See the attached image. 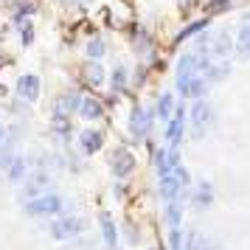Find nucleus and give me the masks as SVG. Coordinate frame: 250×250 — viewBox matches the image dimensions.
<instances>
[{"label":"nucleus","mask_w":250,"mask_h":250,"mask_svg":"<svg viewBox=\"0 0 250 250\" xmlns=\"http://www.w3.org/2000/svg\"><path fill=\"white\" fill-rule=\"evenodd\" d=\"M126 37H129V42L135 48L138 57H152L155 51H158V42H155V34L149 31L144 23H129L126 28Z\"/></svg>","instance_id":"obj_1"},{"label":"nucleus","mask_w":250,"mask_h":250,"mask_svg":"<svg viewBox=\"0 0 250 250\" xmlns=\"http://www.w3.org/2000/svg\"><path fill=\"white\" fill-rule=\"evenodd\" d=\"M62 197H57V194H42V197H34V200H28L25 203V211L31 216H54L62 211Z\"/></svg>","instance_id":"obj_2"},{"label":"nucleus","mask_w":250,"mask_h":250,"mask_svg":"<svg viewBox=\"0 0 250 250\" xmlns=\"http://www.w3.org/2000/svg\"><path fill=\"white\" fill-rule=\"evenodd\" d=\"M110 166H113V174L118 177V180H124V177H129L132 171H135V155L129 152V149H115L113 155H110Z\"/></svg>","instance_id":"obj_3"},{"label":"nucleus","mask_w":250,"mask_h":250,"mask_svg":"<svg viewBox=\"0 0 250 250\" xmlns=\"http://www.w3.org/2000/svg\"><path fill=\"white\" fill-rule=\"evenodd\" d=\"M177 90H180L183 99H203L205 90H208V82H205L203 73L183 76V79H177Z\"/></svg>","instance_id":"obj_4"},{"label":"nucleus","mask_w":250,"mask_h":250,"mask_svg":"<svg viewBox=\"0 0 250 250\" xmlns=\"http://www.w3.org/2000/svg\"><path fill=\"white\" fill-rule=\"evenodd\" d=\"M14 90L20 96V102H37L40 99V90H42V82L37 73H23L17 84H14Z\"/></svg>","instance_id":"obj_5"},{"label":"nucleus","mask_w":250,"mask_h":250,"mask_svg":"<svg viewBox=\"0 0 250 250\" xmlns=\"http://www.w3.org/2000/svg\"><path fill=\"white\" fill-rule=\"evenodd\" d=\"M82 230H84V219H79V216H62V219H57L51 225L54 239H73L79 236Z\"/></svg>","instance_id":"obj_6"},{"label":"nucleus","mask_w":250,"mask_h":250,"mask_svg":"<svg viewBox=\"0 0 250 250\" xmlns=\"http://www.w3.org/2000/svg\"><path fill=\"white\" fill-rule=\"evenodd\" d=\"M149 129H152V113L144 110V107H132V115H129V132H132V138L144 141L149 135Z\"/></svg>","instance_id":"obj_7"},{"label":"nucleus","mask_w":250,"mask_h":250,"mask_svg":"<svg viewBox=\"0 0 250 250\" xmlns=\"http://www.w3.org/2000/svg\"><path fill=\"white\" fill-rule=\"evenodd\" d=\"M208 121H211V107H208L205 102H200V99H197V104L191 107V132H194V138H197V141L205 135V129H208Z\"/></svg>","instance_id":"obj_8"},{"label":"nucleus","mask_w":250,"mask_h":250,"mask_svg":"<svg viewBox=\"0 0 250 250\" xmlns=\"http://www.w3.org/2000/svg\"><path fill=\"white\" fill-rule=\"evenodd\" d=\"M183 129H186V107L180 104V107H174V113L169 118V126H166V141L171 144V149L180 144Z\"/></svg>","instance_id":"obj_9"},{"label":"nucleus","mask_w":250,"mask_h":250,"mask_svg":"<svg viewBox=\"0 0 250 250\" xmlns=\"http://www.w3.org/2000/svg\"><path fill=\"white\" fill-rule=\"evenodd\" d=\"M104 79H107V73H104V68H102V62L99 59H90V62H84L82 65V82L87 84V87H102L104 84Z\"/></svg>","instance_id":"obj_10"},{"label":"nucleus","mask_w":250,"mask_h":250,"mask_svg":"<svg viewBox=\"0 0 250 250\" xmlns=\"http://www.w3.org/2000/svg\"><path fill=\"white\" fill-rule=\"evenodd\" d=\"M79 104H82L79 90H65V93H59L57 96V102H54V113L73 115V113H79Z\"/></svg>","instance_id":"obj_11"},{"label":"nucleus","mask_w":250,"mask_h":250,"mask_svg":"<svg viewBox=\"0 0 250 250\" xmlns=\"http://www.w3.org/2000/svg\"><path fill=\"white\" fill-rule=\"evenodd\" d=\"M79 115L84 118V121H102L104 118V102L96 99V96H82Z\"/></svg>","instance_id":"obj_12"},{"label":"nucleus","mask_w":250,"mask_h":250,"mask_svg":"<svg viewBox=\"0 0 250 250\" xmlns=\"http://www.w3.org/2000/svg\"><path fill=\"white\" fill-rule=\"evenodd\" d=\"M208 23H211V17H197V20H188V23H186L180 31L174 34V45H180V42H186V40L203 34L205 28H208Z\"/></svg>","instance_id":"obj_13"},{"label":"nucleus","mask_w":250,"mask_h":250,"mask_svg":"<svg viewBox=\"0 0 250 250\" xmlns=\"http://www.w3.org/2000/svg\"><path fill=\"white\" fill-rule=\"evenodd\" d=\"M79 146L84 155H93V152H99L104 146V132L102 129H84L79 135Z\"/></svg>","instance_id":"obj_14"},{"label":"nucleus","mask_w":250,"mask_h":250,"mask_svg":"<svg viewBox=\"0 0 250 250\" xmlns=\"http://www.w3.org/2000/svg\"><path fill=\"white\" fill-rule=\"evenodd\" d=\"M230 51H233V40H230L225 31H216V34L211 37V57L214 59H225Z\"/></svg>","instance_id":"obj_15"},{"label":"nucleus","mask_w":250,"mask_h":250,"mask_svg":"<svg viewBox=\"0 0 250 250\" xmlns=\"http://www.w3.org/2000/svg\"><path fill=\"white\" fill-rule=\"evenodd\" d=\"M9 9H12V20H25V17H34L40 6L37 0H12Z\"/></svg>","instance_id":"obj_16"},{"label":"nucleus","mask_w":250,"mask_h":250,"mask_svg":"<svg viewBox=\"0 0 250 250\" xmlns=\"http://www.w3.org/2000/svg\"><path fill=\"white\" fill-rule=\"evenodd\" d=\"M14 28L20 31V45L23 48H31L34 45V37H37V28L31 23V17H25V20H12Z\"/></svg>","instance_id":"obj_17"},{"label":"nucleus","mask_w":250,"mask_h":250,"mask_svg":"<svg viewBox=\"0 0 250 250\" xmlns=\"http://www.w3.org/2000/svg\"><path fill=\"white\" fill-rule=\"evenodd\" d=\"M84 54H87V59H102L104 54H107V42H104V37H99V34L87 37V42H84Z\"/></svg>","instance_id":"obj_18"},{"label":"nucleus","mask_w":250,"mask_h":250,"mask_svg":"<svg viewBox=\"0 0 250 250\" xmlns=\"http://www.w3.org/2000/svg\"><path fill=\"white\" fill-rule=\"evenodd\" d=\"M174 107H177V104H174V96H171V93H163L158 99V104H155V115H158L160 121H169L171 113H174Z\"/></svg>","instance_id":"obj_19"},{"label":"nucleus","mask_w":250,"mask_h":250,"mask_svg":"<svg viewBox=\"0 0 250 250\" xmlns=\"http://www.w3.org/2000/svg\"><path fill=\"white\" fill-rule=\"evenodd\" d=\"M51 129H54L62 141H68V138H70V115L54 113V115H51Z\"/></svg>","instance_id":"obj_20"},{"label":"nucleus","mask_w":250,"mask_h":250,"mask_svg":"<svg viewBox=\"0 0 250 250\" xmlns=\"http://www.w3.org/2000/svg\"><path fill=\"white\" fill-rule=\"evenodd\" d=\"M110 84H113V93H124L126 84H129V73H126L124 65H115L113 73H110Z\"/></svg>","instance_id":"obj_21"},{"label":"nucleus","mask_w":250,"mask_h":250,"mask_svg":"<svg viewBox=\"0 0 250 250\" xmlns=\"http://www.w3.org/2000/svg\"><path fill=\"white\" fill-rule=\"evenodd\" d=\"M230 6H233V0H205L203 12H205V17H219V14H225Z\"/></svg>","instance_id":"obj_22"},{"label":"nucleus","mask_w":250,"mask_h":250,"mask_svg":"<svg viewBox=\"0 0 250 250\" xmlns=\"http://www.w3.org/2000/svg\"><path fill=\"white\" fill-rule=\"evenodd\" d=\"M233 48H236L242 57H250V23H245L239 28L236 40H233Z\"/></svg>","instance_id":"obj_23"},{"label":"nucleus","mask_w":250,"mask_h":250,"mask_svg":"<svg viewBox=\"0 0 250 250\" xmlns=\"http://www.w3.org/2000/svg\"><path fill=\"white\" fill-rule=\"evenodd\" d=\"M99 222H102V230H104V242H107L110 248H115V239H118V233H115L113 216L107 214V211H102V216H99Z\"/></svg>","instance_id":"obj_24"},{"label":"nucleus","mask_w":250,"mask_h":250,"mask_svg":"<svg viewBox=\"0 0 250 250\" xmlns=\"http://www.w3.org/2000/svg\"><path fill=\"white\" fill-rule=\"evenodd\" d=\"M25 169H28V163H25V158H20V155H14L12 163L6 166V171H9V177H12L14 183L23 180V177H25Z\"/></svg>","instance_id":"obj_25"},{"label":"nucleus","mask_w":250,"mask_h":250,"mask_svg":"<svg viewBox=\"0 0 250 250\" xmlns=\"http://www.w3.org/2000/svg\"><path fill=\"white\" fill-rule=\"evenodd\" d=\"M211 200H214L211 186H208V183H200L197 191H194V205H197V208H205V205H211Z\"/></svg>","instance_id":"obj_26"},{"label":"nucleus","mask_w":250,"mask_h":250,"mask_svg":"<svg viewBox=\"0 0 250 250\" xmlns=\"http://www.w3.org/2000/svg\"><path fill=\"white\" fill-rule=\"evenodd\" d=\"M45 186H48V177L42 174V171H40V174H34L31 180L25 183V194H28V197H34V194H40L42 188H45Z\"/></svg>","instance_id":"obj_27"},{"label":"nucleus","mask_w":250,"mask_h":250,"mask_svg":"<svg viewBox=\"0 0 250 250\" xmlns=\"http://www.w3.org/2000/svg\"><path fill=\"white\" fill-rule=\"evenodd\" d=\"M166 216H169V228L171 230H180V205L171 200L169 208H166Z\"/></svg>","instance_id":"obj_28"},{"label":"nucleus","mask_w":250,"mask_h":250,"mask_svg":"<svg viewBox=\"0 0 250 250\" xmlns=\"http://www.w3.org/2000/svg\"><path fill=\"white\" fill-rule=\"evenodd\" d=\"M146 76H149V68H146V65H138V70H135V76H132V82H135L138 87H141V84L146 82Z\"/></svg>","instance_id":"obj_29"},{"label":"nucleus","mask_w":250,"mask_h":250,"mask_svg":"<svg viewBox=\"0 0 250 250\" xmlns=\"http://www.w3.org/2000/svg\"><path fill=\"white\" fill-rule=\"evenodd\" d=\"M6 62H9V57H6V54H3V51H0V70L6 68Z\"/></svg>","instance_id":"obj_30"},{"label":"nucleus","mask_w":250,"mask_h":250,"mask_svg":"<svg viewBox=\"0 0 250 250\" xmlns=\"http://www.w3.org/2000/svg\"><path fill=\"white\" fill-rule=\"evenodd\" d=\"M79 3H84V0H65V6H79Z\"/></svg>","instance_id":"obj_31"},{"label":"nucleus","mask_w":250,"mask_h":250,"mask_svg":"<svg viewBox=\"0 0 250 250\" xmlns=\"http://www.w3.org/2000/svg\"><path fill=\"white\" fill-rule=\"evenodd\" d=\"M3 141H6V129H3V126H0V144H3Z\"/></svg>","instance_id":"obj_32"},{"label":"nucleus","mask_w":250,"mask_h":250,"mask_svg":"<svg viewBox=\"0 0 250 250\" xmlns=\"http://www.w3.org/2000/svg\"><path fill=\"white\" fill-rule=\"evenodd\" d=\"M188 250H194V248H188Z\"/></svg>","instance_id":"obj_33"}]
</instances>
